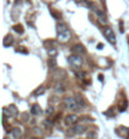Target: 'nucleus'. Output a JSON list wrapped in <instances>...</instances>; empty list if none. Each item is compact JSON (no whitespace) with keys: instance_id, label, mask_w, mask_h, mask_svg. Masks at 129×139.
I'll return each instance as SVG.
<instances>
[{"instance_id":"obj_20","label":"nucleus","mask_w":129,"mask_h":139,"mask_svg":"<svg viewBox=\"0 0 129 139\" xmlns=\"http://www.w3.org/2000/svg\"><path fill=\"white\" fill-rule=\"evenodd\" d=\"M15 52H17V53H23V54H28V51H27V49H24V47H19V48H17V49H15Z\"/></svg>"},{"instance_id":"obj_23","label":"nucleus","mask_w":129,"mask_h":139,"mask_svg":"<svg viewBox=\"0 0 129 139\" xmlns=\"http://www.w3.org/2000/svg\"><path fill=\"white\" fill-rule=\"evenodd\" d=\"M87 136H96V133H94V131H89V133H87Z\"/></svg>"},{"instance_id":"obj_11","label":"nucleus","mask_w":129,"mask_h":139,"mask_svg":"<svg viewBox=\"0 0 129 139\" xmlns=\"http://www.w3.org/2000/svg\"><path fill=\"white\" fill-rule=\"evenodd\" d=\"M12 43H13V37H12V36H7V37L4 38V41H3V46H4V47H9Z\"/></svg>"},{"instance_id":"obj_3","label":"nucleus","mask_w":129,"mask_h":139,"mask_svg":"<svg viewBox=\"0 0 129 139\" xmlns=\"http://www.w3.org/2000/svg\"><path fill=\"white\" fill-rule=\"evenodd\" d=\"M68 62H70V63H71V66H72V67H75V68L81 67V65H82V58H81V54H76V53L71 54V56L68 57Z\"/></svg>"},{"instance_id":"obj_25","label":"nucleus","mask_w":129,"mask_h":139,"mask_svg":"<svg viewBox=\"0 0 129 139\" xmlns=\"http://www.w3.org/2000/svg\"><path fill=\"white\" fill-rule=\"evenodd\" d=\"M102 48H104V44L102 43H99L97 44V49H102Z\"/></svg>"},{"instance_id":"obj_24","label":"nucleus","mask_w":129,"mask_h":139,"mask_svg":"<svg viewBox=\"0 0 129 139\" xmlns=\"http://www.w3.org/2000/svg\"><path fill=\"white\" fill-rule=\"evenodd\" d=\"M53 113V107H48V110H47V114L49 115V114H52Z\"/></svg>"},{"instance_id":"obj_19","label":"nucleus","mask_w":129,"mask_h":139,"mask_svg":"<svg viewBox=\"0 0 129 139\" xmlns=\"http://www.w3.org/2000/svg\"><path fill=\"white\" fill-rule=\"evenodd\" d=\"M77 102H79V105H80V107H84L85 106V100H84V97H81V96H77Z\"/></svg>"},{"instance_id":"obj_8","label":"nucleus","mask_w":129,"mask_h":139,"mask_svg":"<svg viewBox=\"0 0 129 139\" xmlns=\"http://www.w3.org/2000/svg\"><path fill=\"white\" fill-rule=\"evenodd\" d=\"M31 113H32L33 115H39V114H42L41 106H39L38 104H33L32 107H31Z\"/></svg>"},{"instance_id":"obj_2","label":"nucleus","mask_w":129,"mask_h":139,"mask_svg":"<svg viewBox=\"0 0 129 139\" xmlns=\"http://www.w3.org/2000/svg\"><path fill=\"white\" fill-rule=\"evenodd\" d=\"M65 105H66V107H67L68 110H71V111H77V110H80V105H79L77 100L73 99V97H66V99H65Z\"/></svg>"},{"instance_id":"obj_26","label":"nucleus","mask_w":129,"mask_h":139,"mask_svg":"<svg viewBox=\"0 0 129 139\" xmlns=\"http://www.w3.org/2000/svg\"><path fill=\"white\" fill-rule=\"evenodd\" d=\"M99 81H101V82L104 81V76L102 75H99Z\"/></svg>"},{"instance_id":"obj_16","label":"nucleus","mask_w":129,"mask_h":139,"mask_svg":"<svg viewBox=\"0 0 129 139\" xmlns=\"http://www.w3.org/2000/svg\"><path fill=\"white\" fill-rule=\"evenodd\" d=\"M63 91H65V86H63V84H57V85H56V92L61 94V92H63Z\"/></svg>"},{"instance_id":"obj_13","label":"nucleus","mask_w":129,"mask_h":139,"mask_svg":"<svg viewBox=\"0 0 129 139\" xmlns=\"http://www.w3.org/2000/svg\"><path fill=\"white\" fill-rule=\"evenodd\" d=\"M13 31L17 32V33H19V34H23V33H24V28H23L22 24H15V25L13 27Z\"/></svg>"},{"instance_id":"obj_22","label":"nucleus","mask_w":129,"mask_h":139,"mask_svg":"<svg viewBox=\"0 0 129 139\" xmlns=\"http://www.w3.org/2000/svg\"><path fill=\"white\" fill-rule=\"evenodd\" d=\"M22 118H23V119H22L23 121H27V120H28V119H27V118H28V114H27V113H25V114H23V115H22Z\"/></svg>"},{"instance_id":"obj_15","label":"nucleus","mask_w":129,"mask_h":139,"mask_svg":"<svg viewBox=\"0 0 129 139\" xmlns=\"http://www.w3.org/2000/svg\"><path fill=\"white\" fill-rule=\"evenodd\" d=\"M48 66L51 68H56L57 67V62H56V58L55 57H51V60L48 61Z\"/></svg>"},{"instance_id":"obj_10","label":"nucleus","mask_w":129,"mask_h":139,"mask_svg":"<svg viewBox=\"0 0 129 139\" xmlns=\"http://www.w3.org/2000/svg\"><path fill=\"white\" fill-rule=\"evenodd\" d=\"M72 131L75 133V134H82L84 131H85V126L84 125H75L73 128H72Z\"/></svg>"},{"instance_id":"obj_9","label":"nucleus","mask_w":129,"mask_h":139,"mask_svg":"<svg viewBox=\"0 0 129 139\" xmlns=\"http://www.w3.org/2000/svg\"><path fill=\"white\" fill-rule=\"evenodd\" d=\"M22 133H23V131H22V129H20V128H18V126L12 129V136H13L14 139H18V138H20Z\"/></svg>"},{"instance_id":"obj_27","label":"nucleus","mask_w":129,"mask_h":139,"mask_svg":"<svg viewBox=\"0 0 129 139\" xmlns=\"http://www.w3.org/2000/svg\"><path fill=\"white\" fill-rule=\"evenodd\" d=\"M102 2H105V0H102Z\"/></svg>"},{"instance_id":"obj_18","label":"nucleus","mask_w":129,"mask_h":139,"mask_svg":"<svg viewBox=\"0 0 129 139\" xmlns=\"http://www.w3.org/2000/svg\"><path fill=\"white\" fill-rule=\"evenodd\" d=\"M48 54H49L51 57H56V56H57V49L53 48V47L49 48V49H48Z\"/></svg>"},{"instance_id":"obj_21","label":"nucleus","mask_w":129,"mask_h":139,"mask_svg":"<svg viewBox=\"0 0 129 139\" xmlns=\"http://www.w3.org/2000/svg\"><path fill=\"white\" fill-rule=\"evenodd\" d=\"M51 14H52L56 19H60V18H61V13H58V12H56V10H53V9H51Z\"/></svg>"},{"instance_id":"obj_5","label":"nucleus","mask_w":129,"mask_h":139,"mask_svg":"<svg viewBox=\"0 0 129 139\" xmlns=\"http://www.w3.org/2000/svg\"><path fill=\"white\" fill-rule=\"evenodd\" d=\"M86 52L85 47L82 44H75L72 47V53H76V54H84Z\"/></svg>"},{"instance_id":"obj_4","label":"nucleus","mask_w":129,"mask_h":139,"mask_svg":"<svg viewBox=\"0 0 129 139\" xmlns=\"http://www.w3.org/2000/svg\"><path fill=\"white\" fill-rule=\"evenodd\" d=\"M102 34L105 36V38L110 42V43H115L116 42V39H115V34H114V32L111 31V28H109V27H104L102 28Z\"/></svg>"},{"instance_id":"obj_6","label":"nucleus","mask_w":129,"mask_h":139,"mask_svg":"<svg viewBox=\"0 0 129 139\" xmlns=\"http://www.w3.org/2000/svg\"><path fill=\"white\" fill-rule=\"evenodd\" d=\"M77 120H79V118L76 116V115H67L66 116V119H65V124L66 125H73L75 123H77Z\"/></svg>"},{"instance_id":"obj_12","label":"nucleus","mask_w":129,"mask_h":139,"mask_svg":"<svg viewBox=\"0 0 129 139\" xmlns=\"http://www.w3.org/2000/svg\"><path fill=\"white\" fill-rule=\"evenodd\" d=\"M8 110H9L10 116H17V115H18V109H17L15 105H10V106L8 107Z\"/></svg>"},{"instance_id":"obj_7","label":"nucleus","mask_w":129,"mask_h":139,"mask_svg":"<svg viewBox=\"0 0 129 139\" xmlns=\"http://www.w3.org/2000/svg\"><path fill=\"white\" fill-rule=\"evenodd\" d=\"M115 133H116L118 135H120V136H128V138H129V129H128V128L119 126V128H116Z\"/></svg>"},{"instance_id":"obj_17","label":"nucleus","mask_w":129,"mask_h":139,"mask_svg":"<svg viewBox=\"0 0 129 139\" xmlns=\"http://www.w3.org/2000/svg\"><path fill=\"white\" fill-rule=\"evenodd\" d=\"M43 92H44V87H42V86H41V87H38V89L33 92V95H34V96H39V95H42Z\"/></svg>"},{"instance_id":"obj_1","label":"nucleus","mask_w":129,"mask_h":139,"mask_svg":"<svg viewBox=\"0 0 129 139\" xmlns=\"http://www.w3.org/2000/svg\"><path fill=\"white\" fill-rule=\"evenodd\" d=\"M56 28H57L58 41H61V42H67V41H70V38H71V32H70V29H68L65 24H57Z\"/></svg>"},{"instance_id":"obj_14","label":"nucleus","mask_w":129,"mask_h":139,"mask_svg":"<svg viewBox=\"0 0 129 139\" xmlns=\"http://www.w3.org/2000/svg\"><path fill=\"white\" fill-rule=\"evenodd\" d=\"M126 109H128V101L126 100H123L119 104V111H125Z\"/></svg>"}]
</instances>
